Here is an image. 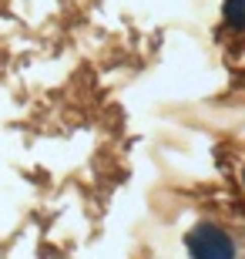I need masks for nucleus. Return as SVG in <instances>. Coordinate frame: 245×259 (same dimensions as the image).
Returning <instances> with one entry per match:
<instances>
[{"label": "nucleus", "instance_id": "f257e3e1", "mask_svg": "<svg viewBox=\"0 0 245 259\" xmlns=\"http://www.w3.org/2000/svg\"><path fill=\"white\" fill-rule=\"evenodd\" d=\"M188 249L198 259H228L235 252V246H232V239L222 229H215V226H198L188 236Z\"/></svg>", "mask_w": 245, "mask_h": 259}, {"label": "nucleus", "instance_id": "f03ea898", "mask_svg": "<svg viewBox=\"0 0 245 259\" xmlns=\"http://www.w3.org/2000/svg\"><path fill=\"white\" fill-rule=\"evenodd\" d=\"M225 20L232 27H245V0H225Z\"/></svg>", "mask_w": 245, "mask_h": 259}]
</instances>
